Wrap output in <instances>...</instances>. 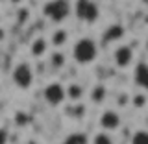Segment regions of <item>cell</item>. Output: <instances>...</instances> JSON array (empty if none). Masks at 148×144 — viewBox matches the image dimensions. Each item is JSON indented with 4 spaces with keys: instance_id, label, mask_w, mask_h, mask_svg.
Listing matches in <instances>:
<instances>
[{
    "instance_id": "obj_2",
    "label": "cell",
    "mask_w": 148,
    "mask_h": 144,
    "mask_svg": "<svg viewBox=\"0 0 148 144\" xmlns=\"http://www.w3.org/2000/svg\"><path fill=\"white\" fill-rule=\"evenodd\" d=\"M72 13L71 0H48L43 6V15L52 22H63Z\"/></svg>"
},
{
    "instance_id": "obj_14",
    "label": "cell",
    "mask_w": 148,
    "mask_h": 144,
    "mask_svg": "<svg viewBox=\"0 0 148 144\" xmlns=\"http://www.w3.org/2000/svg\"><path fill=\"white\" fill-rule=\"evenodd\" d=\"M87 142H89V141H87L85 133H80V131L67 135V137H65V141H63V144H87Z\"/></svg>"
},
{
    "instance_id": "obj_8",
    "label": "cell",
    "mask_w": 148,
    "mask_h": 144,
    "mask_svg": "<svg viewBox=\"0 0 148 144\" xmlns=\"http://www.w3.org/2000/svg\"><path fill=\"white\" fill-rule=\"evenodd\" d=\"M133 81H135L137 87L148 91V63L139 61L133 68Z\"/></svg>"
},
{
    "instance_id": "obj_1",
    "label": "cell",
    "mask_w": 148,
    "mask_h": 144,
    "mask_svg": "<svg viewBox=\"0 0 148 144\" xmlns=\"http://www.w3.org/2000/svg\"><path fill=\"white\" fill-rule=\"evenodd\" d=\"M72 57L78 65H91L98 57V44L91 37H82L72 46Z\"/></svg>"
},
{
    "instance_id": "obj_5",
    "label": "cell",
    "mask_w": 148,
    "mask_h": 144,
    "mask_svg": "<svg viewBox=\"0 0 148 144\" xmlns=\"http://www.w3.org/2000/svg\"><path fill=\"white\" fill-rule=\"evenodd\" d=\"M43 98L48 105H52V107H58V105H61L67 98V87H63L61 83L54 81V83H48V85L45 87L43 91Z\"/></svg>"
},
{
    "instance_id": "obj_17",
    "label": "cell",
    "mask_w": 148,
    "mask_h": 144,
    "mask_svg": "<svg viewBox=\"0 0 148 144\" xmlns=\"http://www.w3.org/2000/svg\"><path fill=\"white\" fill-rule=\"evenodd\" d=\"M92 144H113V139H111V135L108 131H98L95 137H92Z\"/></svg>"
},
{
    "instance_id": "obj_16",
    "label": "cell",
    "mask_w": 148,
    "mask_h": 144,
    "mask_svg": "<svg viewBox=\"0 0 148 144\" xmlns=\"http://www.w3.org/2000/svg\"><path fill=\"white\" fill-rule=\"evenodd\" d=\"M130 144H148V129H137L130 139Z\"/></svg>"
},
{
    "instance_id": "obj_6",
    "label": "cell",
    "mask_w": 148,
    "mask_h": 144,
    "mask_svg": "<svg viewBox=\"0 0 148 144\" xmlns=\"http://www.w3.org/2000/svg\"><path fill=\"white\" fill-rule=\"evenodd\" d=\"M133 59H135V54H133L132 46H128V44H119L113 50V63L119 68H128L133 63Z\"/></svg>"
},
{
    "instance_id": "obj_11",
    "label": "cell",
    "mask_w": 148,
    "mask_h": 144,
    "mask_svg": "<svg viewBox=\"0 0 148 144\" xmlns=\"http://www.w3.org/2000/svg\"><path fill=\"white\" fill-rule=\"evenodd\" d=\"M50 43H52V46H56V48H61V46H65L69 43V33L67 30H63V28H59V30H56L52 37H50Z\"/></svg>"
},
{
    "instance_id": "obj_19",
    "label": "cell",
    "mask_w": 148,
    "mask_h": 144,
    "mask_svg": "<svg viewBox=\"0 0 148 144\" xmlns=\"http://www.w3.org/2000/svg\"><path fill=\"white\" fill-rule=\"evenodd\" d=\"M9 2H11V4H21L22 0H9Z\"/></svg>"
},
{
    "instance_id": "obj_4",
    "label": "cell",
    "mask_w": 148,
    "mask_h": 144,
    "mask_svg": "<svg viewBox=\"0 0 148 144\" xmlns=\"http://www.w3.org/2000/svg\"><path fill=\"white\" fill-rule=\"evenodd\" d=\"M11 80L18 89H22V91L30 89V87L34 85V80H35V74H34L32 65L26 63V61L15 65V68H13V72H11Z\"/></svg>"
},
{
    "instance_id": "obj_13",
    "label": "cell",
    "mask_w": 148,
    "mask_h": 144,
    "mask_svg": "<svg viewBox=\"0 0 148 144\" xmlns=\"http://www.w3.org/2000/svg\"><path fill=\"white\" fill-rule=\"evenodd\" d=\"M67 98L71 102H80L83 98V87L78 85V83H71L67 87Z\"/></svg>"
},
{
    "instance_id": "obj_18",
    "label": "cell",
    "mask_w": 148,
    "mask_h": 144,
    "mask_svg": "<svg viewBox=\"0 0 148 144\" xmlns=\"http://www.w3.org/2000/svg\"><path fill=\"white\" fill-rule=\"evenodd\" d=\"M133 104H135L137 107H143V104H145V96H135V98H133Z\"/></svg>"
},
{
    "instance_id": "obj_15",
    "label": "cell",
    "mask_w": 148,
    "mask_h": 144,
    "mask_svg": "<svg viewBox=\"0 0 148 144\" xmlns=\"http://www.w3.org/2000/svg\"><path fill=\"white\" fill-rule=\"evenodd\" d=\"M65 61H67V57H65V54L59 52V50L50 55V65H52V68H56V70L63 68L65 67Z\"/></svg>"
},
{
    "instance_id": "obj_12",
    "label": "cell",
    "mask_w": 148,
    "mask_h": 144,
    "mask_svg": "<svg viewBox=\"0 0 148 144\" xmlns=\"http://www.w3.org/2000/svg\"><path fill=\"white\" fill-rule=\"evenodd\" d=\"M108 98V87L106 85H95L91 91V100L95 102V104H104V100Z\"/></svg>"
},
{
    "instance_id": "obj_10",
    "label": "cell",
    "mask_w": 148,
    "mask_h": 144,
    "mask_svg": "<svg viewBox=\"0 0 148 144\" xmlns=\"http://www.w3.org/2000/svg\"><path fill=\"white\" fill-rule=\"evenodd\" d=\"M124 33H126L124 26H120V24H113V26H109L108 30H106L104 39L108 41V43H117V41H120V39L124 37Z\"/></svg>"
},
{
    "instance_id": "obj_3",
    "label": "cell",
    "mask_w": 148,
    "mask_h": 144,
    "mask_svg": "<svg viewBox=\"0 0 148 144\" xmlns=\"http://www.w3.org/2000/svg\"><path fill=\"white\" fill-rule=\"evenodd\" d=\"M74 13L85 24H95L100 18V8L95 0H76L74 2Z\"/></svg>"
},
{
    "instance_id": "obj_9",
    "label": "cell",
    "mask_w": 148,
    "mask_h": 144,
    "mask_svg": "<svg viewBox=\"0 0 148 144\" xmlns=\"http://www.w3.org/2000/svg\"><path fill=\"white\" fill-rule=\"evenodd\" d=\"M50 41L48 39H45V37H37V39L32 41V44H30V52L34 57H43V55L48 52V48H50Z\"/></svg>"
},
{
    "instance_id": "obj_20",
    "label": "cell",
    "mask_w": 148,
    "mask_h": 144,
    "mask_svg": "<svg viewBox=\"0 0 148 144\" xmlns=\"http://www.w3.org/2000/svg\"><path fill=\"white\" fill-rule=\"evenodd\" d=\"M145 50L148 52V37H146V41H145Z\"/></svg>"
},
{
    "instance_id": "obj_7",
    "label": "cell",
    "mask_w": 148,
    "mask_h": 144,
    "mask_svg": "<svg viewBox=\"0 0 148 144\" xmlns=\"http://www.w3.org/2000/svg\"><path fill=\"white\" fill-rule=\"evenodd\" d=\"M98 124H100V128L104 129V131H117L120 128V124H122V118H120V115L117 111L108 109V111H104V113L100 115Z\"/></svg>"
}]
</instances>
